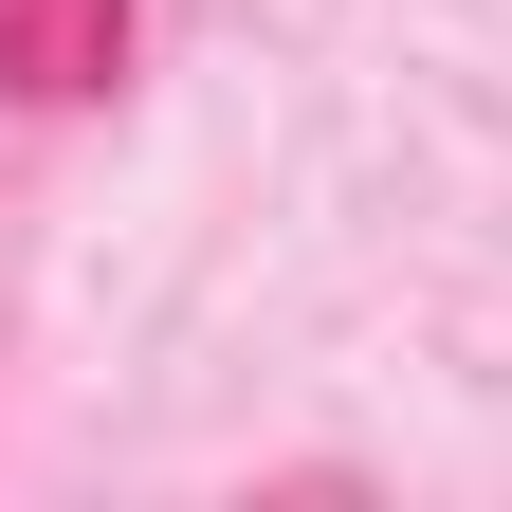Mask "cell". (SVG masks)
Masks as SVG:
<instances>
[{
    "label": "cell",
    "instance_id": "6da1fadb",
    "mask_svg": "<svg viewBox=\"0 0 512 512\" xmlns=\"http://www.w3.org/2000/svg\"><path fill=\"white\" fill-rule=\"evenodd\" d=\"M128 74V0H0V92L19 110H92Z\"/></svg>",
    "mask_w": 512,
    "mask_h": 512
}]
</instances>
